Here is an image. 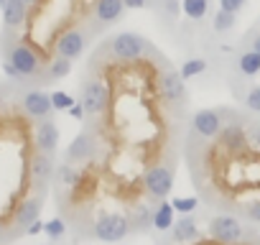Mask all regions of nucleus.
I'll return each instance as SVG.
<instances>
[{
  "label": "nucleus",
  "instance_id": "37",
  "mask_svg": "<svg viewBox=\"0 0 260 245\" xmlns=\"http://www.w3.org/2000/svg\"><path fill=\"white\" fill-rule=\"evenodd\" d=\"M127 11H146V8H153V0H122Z\"/></svg>",
  "mask_w": 260,
  "mask_h": 245
},
{
  "label": "nucleus",
  "instance_id": "7",
  "mask_svg": "<svg viewBox=\"0 0 260 245\" xmlns=\"http://www.w3.org/2000/svg\"><path fill=\"white\" fill-rule=\"evenodd\" d=\"M127 235H133L130 230L127 212L120 209H102L92 220V237L100 242H122Z\"/></svg>",
  "mask_w": 260,
  "mask_h": 245
},
{
  "label": "nucleus",
  "instance_id": "4",
  "mask_svg": "<svg viewBox=\"0 0 260 245\" xmlns=\"http://www.w3.org/2000/svg\"><path fill=\"white\" fill-rule=\"evenodd\" d=\"M257 225H250L245 222L237 212H214L209 220H207V235L217 242H242V240H250L255 235Z\"/></svg>",
  "mask_w": 260,
  "mask_h": 245
},
{
  "label": "nucleus",
  "instance_id": "20",
  "mask_svg": "<svg viewBox=\"0 0 260 245\" xmlns=\"http://www.w3.org/2000/svg\"><path fill=\"white\" fill-rule=\"evenodd\" d=\"M127 220L133 235H146L153 230V204L146 202H133L127 207Z\"/></svg>",
  "mask_w": 260,
  "mask_h": 245
},
{
  "label": "nucleus",
  "instance_id": "25",
  "mask_svg": "<svg viewBox=\"0 0 260 245\" xmlns=\"http://www.w3.org/2000/svg\"><path fill=\"white\" fill-rule=\"evenodd\" d=\"M153 11L158 16V23H164L171 31L181 16V0H153Z\"/></svg>",
  "mask_w": 260,
  "mask_h": 245
},
{
  "label": "nucleus",
  "instance_id": "22",
  "mask_svg": "<svg viewBox=\"0 0 260 245\" xmlns=\"http://www.w3.org/2000/svg\"><path fill=\"white\" fill-rule=\"evenodd\" d=\"M176 209L169 199H161V202H153V230L158 235H169L174 222H176Z\"/></svg>",
  "mask_w": 260,
  "mask_h": 245
},
{
  "label": "nucleus",
  "instance_id": "42",
  "mask_svg": "<svg viewBox=\"0 0 260 245\" xmlns=\"http://www.w3.org/2000/svg\"><path fill=\"white\" fill-rule=\"evenodd\" d=\"M252 240H255V245H260V230H255V235H252Z\"/></svg>",
  "mask_w": 260,
  "mask_h": 245
},
{
  "label": "nucleus",
  "instance_id": "24",
  "mask_svg": "<svg viewBox=\"0 0 260 245\" xmlns=\"http://www.w3.org/2000/svg\"><path fill=\"white\" fill-rule=\"evenodd\" d=\"M232 97L242 105L245 112L260 115V82H247L245 87H240L237 92H232Z\"/></svg>",
  "mask_w": 260,
  "mask_h": 245
},
{
  "label": "nucleus",
  "instance_id": "6",
  "mask_svg": "<svg viewBox=\"0 0 260 245\" xmlns=\"http://www.w3.org/2000/svg\"><path fill=\"white\" fill-rule=\"evenodd\" d=\"M186 84H189V82L181 77V72L174 69V67L164 59L161 72H158V89H161L164 102H166L174 112H179V115H184L186 107H189V89H186Z\"/></svg>",
  "mask_w": 260,
  "mask_h": 245
},
{
  "label": "nucleus",
  "instance_id": "15",
  "mask_svg": "<svg viewBox=\"0 0 260 245\" xmlns=\"http://www.w3.org/2000/svg\"><path fill=\"white\" fill-rule=\"evenodd\" d=\"M125 3L122 0H92V31H102L112 23H117L125 16Z\"/></svg>",
  "mask_w": 260,
  "mask_h": 245
},
{
  "label": "nucleus",
  "instance_id": "23",
  "mask_svg": "<svg viewBox=\"0 0 260 245\" xmlns=\"http://www.w3.org/2000/svg\"><path fill=\"white\" fill-rule=\"evenodd\" d=\"M28 21V6L23 0H8L3 6V28L6 31H18Z\"/></svg>",
  "mask_w": 260,
  "mask_h": 245
},
{
  "label": "nucleus",
  "instance_id": "35",
  "mask_svg": "<svg viewBox=\"0 0 260 245\" xmlns=\"http://www.w3.org/2000/svg\"><path fill=\"white\" fill-rule=\"evenodd\" d=\"M247 6V0H217V8L230 11V13H242Z\"/></svg>",
  "mask_w": 260,
  "mask_h": 245
},
{
  "label": "nucleus",
  "instance_id": "30",
  "mask_svg": "<svg viewBox=\"0 0 260 245\" xmlns=\"http://www.w3.org/2000/svg\"><path fill=\"white\" fill-rule=\"evenodd\" d=\"M171 204L179 215H194L202 207V197H174Z\"/></svg>",
  "mask_w": 260,
  "mask_h": 245
},
{
  "label": "nucleus",
  "instance_id": "19",
  "mask_svg": "<svg viewBox=\"0 0 260 245\" xmlns=\"http://www.w3.org/2000/svg\"><path fill=\"white\" fill-rule=\"evenodd\" d=\"M179 72H181V77L186 82H197V79H207V77H214L217 74V69H214V64H212V59L207 54H191V56H186L181 62Z\"/></svg>",
  "mask_w": 260,
  "mask_h": 245
},
{
  "label": "nucleus",
  "instance_id": "41",
  "mask_svg": "<svg viewBox=\"0 0 260 245\" xmlns=\"http://www.w3.org/2000/svg\"><path fill=\"white\" fill-rule=\"evenodd\" d=\"M23 3H26V6H28V11H31V8H36V6L41 3V0H23Z\"/></svg>",
  "mask_w": 260,
  "mask_h": 245
},
{
  "label": "nucleus",
  "instance_id": "11",
  "mask_svg": "<svg viewBox=\"0 0 260 245\" xmlns=\"http://www.w3.org/2000/svg\"><path fill=\"white\" fill-rule=\"evenodd\" d=\"M92 34H94V31H87V28H82V26H69L67 31H61V34L54 39V44H51L54 56H64V59H72V62L79 59V56L84 54V49H87Z\"/></svg>",
  "mask_w": 260,
  "mask_h": 245
},
{
  "label": "nucleus",
  "instance_id": "21",
  "mask_svg": "<svg viewBox=\"0 0 260 245\" xmlns=\"http://www.w3.org/2000/svg\"><path fill=\"white\" fill-rule=\"evenodd\" d=\"M212 3L214 0H181V13L186 18V26L202 28L212 18Z\"/></svg>",
  "mask_w": 260,
  "mask_h": 245
},
{
  "label": "nucleus",
  "instance_id": "5",
  "mask_svg": "<svg viewBox=\"0 0 260 245\" xmlns=\"http://www.w3.org/2000/svg\"><path fill=\"white\" fill-rule=\"evenodd\" d=\"M174 184H176V161H156L143 171V179H141L143 194L151 202L169 199Z\"/></svg>",
  "mask_w": 260,
  "mask_h": 245
},
{
  "label": "nucleus",
  "instance_id": "27",
  "mask_svg": "<svg viewBox=\"0 0 260 245\" xmlns=\"http://www.w3.org/2000/svg\"><path fill=\"white\" fill-rule=\"evenodd\" d=\"M72 72V59H64V56H54L46 62V69H44V84H51V82H59L64 77H69Z\"/></svg>",
  "mask_w": 260,
  "mask_h": 245
},
{
  "label": "nucleus",
  "instance_id": "34",
  "mask_svg": "<svg viewBox=\"0 0 260 245\" xmlns=\"http://www.w3.org/2000/svg\"><path fill=\"white\" fill-rule=\"evenodd\" d=\"M247 136H250V143L255 146V148H260V117H250V122H247Z\"/></svg>",
  "mask_w": 260,
  "mask_h": 245
},
{
  "label": "nucleus",
  "instance_id": "40",
  "mask_svg": "<svg viewBox=\"0 0 260 245\" xmlns=\"http://www.w3.org/2000/svg\"><path fill=\"white\" fill-rule=\"evenodd\" d=\"M11 235H6V225H3V220H0V242H6Z\"/></svg>",
  "mask_w": 260,
  "mask_h": 245
},
{
  "label": "nucleus",
  "instance_id": "26",
  "mask_svg": "<svg viewBox=\"0 0 260 245\" xmlns=\"http://www.w3.org/2000/svg\"><path fill=\"white\" fill-rule=\"evenodd\" d=\"M209 26H212V34L214 36H227L237 28V13H230V11H222L217 8L209 18Z\"/></svg>",
  "mask_w": 260,
  "mask_h": 245
},
{
  "label": "nucleus",
  "instance_id": "12",
  "mask_svg": "<svg viewBox=\"0 0 260 245\" xmlns=\"http://www.w3.org/2000/svg\"><path fill=\"white\" fill-rule=\"evenodd\" d=\"M97 156H100V133L87 126V128L69 143V148H67V154H64V161L79 166V164L94 161Z\"/></svg>",
  "mask_w": 260,
  "mask_h": 245
},
{
  "label": "nucleus",
  "instance_id": "1",
  "mask_svg": "<svg viewBox=\"0 0 260 245\" xmlns=\"http://www.w3.org/2000/svg\"><path fill=\"white\" fill-rule=\"evenodd\" d=\"M184 156L199 197L224 212H240V207L260 194V148L252 143L242 148H222L214 138L202 141L186 136Z\"/></svg>",
  "mask_w": 260,
  "mask_h": 245
},
{
  "label": "nucleus",
  "instance_id": "8",
  "mask_svg": "<svg viewBox=\"0 0 260 245\" xmlns=\"http://www.w3.org/2000/svg\"><path fill=\"white\" fill-rule=\"evenodd\" d=\"M79 102L84 105L89 120L102 117V115L110 110V102H112L110 84H107L102 77H97V79H84V82L79 84Z\"/></svg>",
  "mask_w": 260,
  "mask_h": 245
},
{
  "label": "nucleus",
  "instance_id": "16",
  "mask_svg": "<svg viewBox=\"0 0 260 245\" xmlns=\"http://www.w3.org/2000/svg\"><path fill=\"white\" fill-rule=\"evenodd\" d=\"M166 237H169V242H161V240H158V245H189V242H194L197 237H202V227H199L197 212H194V215H181V217L174 222V227H171V232H169Z\"/></svg>",
  "mask_w": 260,
  "mask_h": 245
},
{
  "label": "nucleus",
  "instance_id": "10",
  "mask_svg": "<svg viewBox=\"0 0 260 245\" xmlns=\"http://www.w3.org/2000/svg\"><path fill=\"white\" fill-rule=\"evenodd\" d=\"M260 74V54L245 46H237L227 64V84L230 82H252Z\"/></svg>",
  "mask_w": 260,
  "mask_h": 245
},
{
  "label": "nucleus",
  "instance_id": "33",
  "mask_svg": "<svg viewBox=\"0 0 260 245\" xmlns=\"http://www.w3.org/2000/svg\"><path fill=\"white\" fill-rule=\"evenodd\" d=\"M0 67H3V74H6V77H8L13 84H31V82H28V79H26V77H23V74H21V72H18V69H16L11 62H8V59L0 62Z\"/></svg>",
  "mask_w": 260,
  "mask_h": 245
},
{
  "label": "nucleus",
  "instance_id": "43",
  "mask_svg": "<svg viewBox=\"0 0 260 245\" xmlns=\"http://www.w3.org/2000/svg\"><path fill=\"white\" fill-rule=\"evenodd\" d=\"M6 3H8V0H0V8H3V6H6Z\"/></svg>",
  "mask_w": 260,
  "mask_h": 245
},
{
  "label": "nucleus",
  "instance_id": "2",
  "mask_svg": "<svg viewBox=\"0 0 260 245\" xmlns=\"http://www.w3.org/2000/svg\"><path fill=\"white\" fill-rule=\"evenodd\" d=\"M3 59H8L31 84H44L46 59L16 31H6V36H3Z\"/></svg>",
  "mask_w": 260,
  "mask_h": 245
},
{
  "label": "nucleus",
  "instance_id": "32",
  "mask_svg": "<svg viewBox=\"0 0 260 245\" xmlns=\"http://www.w3.org/2000/svg\"><path fill=\"white\" fill-rule=\"evenodd\" d=\"M51 102H54V110H56V112H69V107H72L77 100H74V95L56 89V92H51Z\"/></svg>",
  "mask_w": 260,
  "mask_h": 245
},
{
  "label": "nucleus",
  "instance_id": "13",
  "mask_svg": "<svg viewBox=\"0 0 260 245\" xmlns=\"http://www.w3.org/2000/svg\"><path fill=\"white\" fill-rule=\"evenodd\" d=\"M18 107L23 115H28L34 122L39 120H46V117H54V102H51V95L41 92V89H26L18 95Z\"/></svg>",
  "mask_w": 260,
  "mask_h": 245
},
{
  "label": "nucleus",
  "instance_id": "31",
  "mask_svg": "<svg viewBox=\"0 0 260 245\" xmlns=\"http://www.w3.org/2000/svg\"><path fill=\"white\" fill-rule=\"evenodd\" d=\"M240 46H245V49H252V51H257V54H260V23H255L252 28H247V31L242 34V39H240Z\"/></svg>",
  "mask_w": 260,
  "mask_h": 245
},
{
  "label": "nucleus",
  "instance_id": "3",
  "mask_svg": "<svg viewBox=\"0 0 260 245\" xmlns=\"http://www.w3.org/2000/svg\"><path fill=\"white\" fill-rule=\"evenodd\" d=\"M153 54H158L153 49V44L133 31H122V34L112 36L107 41V46L102 51H97V56H105L112 62H141V59H148Z\"/></svg>",
  "mask_w": 260,
  "mask_h": 245
},
{
  "label": "nucleus",
  "instance_id": "29",
  "mask_svg": "<svg viewBox=\"0 0 260 245\" xmlns=\"http://www.w3.org/2000/svg\"><path fill=\"white\" fill-rule=\"evenodd\" d=\"M237 215H240L245 222H250V225H260V194L252 197V199H247V202L240 207Z\"/></svg>",
  "mask_w": 260,
  "mask_h": 245
},
{
  "label": "nucleus",
  "instance_id": "28",
  "mask_svg": "<svg viewBox=\"0 0 260 245\" xmlns=\"http://www.w3.org/2000/svg\"><path fill=\"white\" fill-rule=\"evenodd\" d=\"M67 232H69V227H67V222H64L61 217H54V220H49V222L44 225V235H46L51 242L67 240Z\"/></svg>",
  "mask_w": 260,
  "mask_h": 245
},
{
  "label": "nucleus",
  "instance_id": "36",
  "mask_svg": "<svg viewBox=\"0 0 260 245\" xmlns=\"http://www.w3.org/2000/svg\"><path fill=\"white\" fill-rule=\"evenodd\" d=\"M189 245H255V240L250 237V240H242V242H217V240H212V237H197V240L189 242Z\"/></svg>",
  "mask_w": 260,
  "mask_h": 245
},
{
  "label": "nucleus",
  "instance_id": "9",
  "mask_svg": "<svg viewBox=\"0 0 260 245\" xmlns=\"http://www.w3.org/2000/svg\"><path fill=\"white\" fill-rule=\"evenodd\" d=\"M224 120H227V107H202L189 120V133L202 141H212L222 131Z\"/></svg>",
  "mask_w": 260,
  "mask_h": 245
},
{
  "label": "nucleus",
  "instance_id": "38",
  "mask_svg": "<svg viewBox=\"0 0 260 245\" xmlns=\"http://www.w3.org/2000/svg\"><path fill=\"white\" fill-rule=\"evenodd\" d=\"M44 225H46V222H41V220L31 222V225L26 227V235H31V237H34V235H41V232H44Z\"/></svg>",
  "mask_w": 260,
  "mask_h": 245
},
{
  "label": "nucleus",
  "instance_id": "14",
  "mask_svg": "<svg viewBox=\"0 0 260 245\" xmlns=\"http://www.w3.org/2000/svg\"><path fill=\"white\" fill-rule=\"evenodd\" d=\"M28 174H31V184H34V192L39 194H46L54 174H56V166H54V156L51 154H41V151H34L31 156V164H28Z\"/></svg>",
  "mask_w": 260,
  "mask_h": 245
},
{
  "label": "nucleus",
  "instance_id": "17",
  "mask_svg": "<svg viewBox=\"0 0 260 245\" xmlns=\"http://www.w3.org/2000/svg\"><path fill=\"white\" fill-rule=\"evenodd\" d=\"M34 148L41 151V154H56L59 148V128L54 117H46V120H39L34 122Z\"/></svg>",
  "mask_w": 260,
  "mask_h": 245
},
{
  "label": "nucleus",
  "instance_id": "18",
  "mask_svg": "<svg viewBox=\"0 0 260 245\" xmlns=\"http://www.w3.org/2000/svg\"><path fill=\"white\" fill-rule=\"evenodd\" d=\"M41 209H44V194H39V192L28 194V197L18 204V209H16V215H13V230H16V232H26V227L39 220Z\"/></svg>",
  "mask_w": 260,
  "mask_h": 245
},
{
  "label": "nucleus",
  "instance_id": "44",
  "mask_svg": "<svg viewBox=\"0 0 260 245\" xmlns=\"http://www.w3.org/2000/svg\"><path fill=\"white\" fill-rule=\"evenodd\" d=\"M257 23H260V18H257Z\"/></svg>",
  "mask_w": 260,
  "mask_h": 245
},
{
  "label": "nucleus",
  "instance_id": "39",
  "mask_svg": "<svg viewBox=\"0 0 260 245\" xmlns=\"http://www.w3.org/2000/svg\"><path fill=\"white\" fill-rule=\"evenodd\" d=\"M8 95H11V87L6 84H0V112L6 110V102H8Z\"/></svg>",
  "mask_w": 260,
  "mask_h": 245
}]
</instances>
